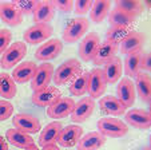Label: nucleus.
<instances>
[{"mask_svg":"<svg viewBox=\"0 0 151 150\" xmlns=\"http://www.w3.org/2000/svg\"><path fill=\"white\" fill-rule=\"evenodd\" d=\"M12 125L15 129L26 134H35L42 129L40 121L31 114H16L12 118Z\"/></svg>","mask_w":151,"mask_h":150,"instance_id":"11","label":"nucleus"},{"mask_svg":"<svg viewBox=\"0 0 151 150\" xmlns=\"http://www.w3.org/2000/svg\"><path fill=\"white\" fill-rule=\"evenodd\" d=\"M82 72H83V70H82L80 62L74 59V58H71V59H67L66 62H63L54 71L52 79H54L56 86H63V85H67V83L74 82Z\"/></svg>","mask_w":151,"mask_h":150,"instance_id":"1","label":"nucleus"},{"mask_svg":"<svg viewBox=\"0 0 151 150\" xmlns=\"http://www.w3.org/2000/svg\"><path fill=\"white\" fill-rule=\"evenodd\" d=\"M52 4H54L55 9H59L63 12H72V9H74L72 0H54Z\"/></svg>","mask_w":151,"mask_h":150,"instance_id":"39","label":"nucleus"},{"mask_svg":"<svg viewBox=\"0 0 151 150\" xmlns=\"http://www.w3.org/2000/svg\"><path fill=\"white\" fill-rule=\"evenodd\" d=\"M0 19L8 26L16 27L23 20V14L14 3L4 1V3H0Z\"/></svg>","mask_w":151,"mask_h":150,"instance_id":"16","label":"nucleus"},{"mask_svg":"<svg viewBox=\"0 0 151 150\" xmlns=\"http://www.w3.org/2000/svg\"><path fill=\"white\" fill-rule=\"evenodd\" d=\"M54 77V67L50 63H43L39 64L36 68L34 78L31 80V88L32 91H39L42 88H46L50 86V82L52 80Z\"/></svg>","mask_w":151,"mask_h":150,"instance_id":"8","label":"nucleus"},{"mask_svg":"<svg viewBox=\"0 0 151 150\" xmlns=\"http://www.w3.org/2000/svg\"><path fill=\"white\" fill-rule=\"evenodd\" d=\"M12 40V34L9 30L3 28L0 30V57L6 52V50L9 47V43Z\"/></svg>","mask_w":151,"mask_h":150,"instance_id":"38","label":"nucleus"},{"mask_svg":"<svg viewBox=\"0 0 151 150\" xmlns=\"http://www.w3.org/2000/svg\"><path fill=\"white\" fill-rule=\"evenodd\" d=\"M145 40H146V38L142 32H138V31H135V30H132V31L123 39V42L120 43V54L128 55V54H131V52L143 50Z\"/></svg>","mask_w":151,"mask_h":150,"instance_id":"17","label":"nucleus"},{"mask_svg":"<svg viewBox=\"0 0 151 150\" xmlns=\"http://www.w3.org/2000/svg\"><path fill=\"white\" fill-rule=\"evenodd\" d=\"M100 46V38L95 32L87 34L79 44V57L83 62H92L98 48Z\"/></svg>","mask_w":151,"mask_h":150,"instance_id":"6","label":"nucleus"},{"mask_svg":"<svg viewBox=\"0 0 151 150\" xmlns=\"http://www.w3.org/2000/svg\"><path fill=\"white\" fill-rule=\"evenodd\" d=\"M140 70H145V71L151 70V57L148 52H143L142 59H140Z\"/></svg>","mask_w":151,"mask_h":150,"instance_id":"40","label":"nucleus"},{"mask_svg":"<svg viewBox=\"0 0 151 150\" xmlns=\"http://www.w3.org/2000/svg\"><path fill=\"white\" fill-rule=\"evenodd\" d=\"M60 98H62V93L59 88L54 87V86H48L46 88L35 91L32 95V103L37 107H50Z\"/></svg>","mask_w":151,"mask_h":150,"instance_id":"10","label":"nucleus"},{"mask_svg":"<svg viewBox=\"0 0 151 150\" xmlns=\"http://www.w3.org/2000/svg\"><path fill=\"white\" fill-rule=\"evenodd\" d=\"M88 79H90V71H83L74 82H71L70 93L75 96L84 95L87 93V88H88Z\"/></svg>","mask_w":151,"mask_h":150,"instance_id":"33","label":"nucleus"},{"mask_svg":"<svg viewBox=\"0 0 151 150\" xmlns=\"http://www.w3.org/2000/svg\"><path fill=\"white\" fill-rule=\"evenodd\" d=\"M109 22L111 24V27H123V28H130V30H132L134 26L137 24L134 17L126 15L124 12H122L118 8L110 9Z\"/></svg>","mask_w":151,"mask_h":150,"instance_id":"29","label":"nucleus"},{"mask_svg":"<svg viewBox=\"0 0 151 150\" xmlns=\"http://www.w3.org/2000/svg\"><path fill=\"white\" fill-rule=\"evenodd\" d=\"M26 150H39V149H37V146H36V145H34V146L28 147V149H26Z\"/></svg>","mask_w":151,"mask_h":150,"instance_id":"43","label":"nucleus"},{"mask_svg":"<svg viewBox=\"0 0 151 150\" xmlns=\"http://www.w3.org/2000/svg\"><path fill=\"white\" fill-rule=\"evenodd\" d=\"M99 107L107 115H112V117H120L124 115L126 113V107L119 99L114 95H107L100 98L99 101Z\"/></svg>","mask_w":151,"mask_h":150,"instance_id":"20","label":"nucleus"},{"mask_svg":"<svg viewBox=\"0 0 151 150\" xmlns=\"http://www.w3.org/2000/svg\"><path fill=\"white\" fill-rule=\"evenodd\" d=\"M17 93V87L12 77L7 72H0V96L12 99Z\"/></svg>","mask_w":151,"mask_h":150,"instance_id":"32","label":"nucleus"},{"mask_svg":"<svg viewBox=\"0 0 151 150\" xmlns=\"http://www.w3.org/2000/svg\"><path fill=\"white\" fill-rule=\"evenodd\" d=\"M0 150H8V145H7V141L0 136Z\"/></svg>","mask_w":151,"mask_h":150,"instance_id":"41","label":"nucleus"},{"mask_svg":"<svg viewBox=\"0 0 151 150\" xmlns=\"http://www.w3.org/2000/svg\"><path fill=\"white\" fill-rule=\"evenodd\" d=\"M107 138L99 133V131H91L87 133L84 137L78 142V150H99L106 143Z\"/></svg>","mask_w":151,"mask_h":150,"instance_id":"25","label":"nucleus"},{"mask_svg":"<svg viewBox=\"0 0 151 150\" xmlns=\"http://www.w3.org/2000/svg\"><path fill=\"white\" fill-rule=\"evenodd\" d=\"M119 50V44H115V43H110V42H104L100 43L99 48H98L95 58L92 59V63L96 66L99 64H104L106 62H109L110 59H112L114 57H116V52Z\"/></svg>","mask_w":151,"mask_h":150,"instance_id":"26","label":"nucleus"},{"mask_svg":"<svg viewBox=\"0 0 151 150\" xmlns=\"http://www.w3.org/2000/svg\"><path fill=\"white\" fill-rule=\"evenodd\" d=\"M122 71L123 63L119 57H114L109 62H106L104 67H103V74H104L107 85H115L122 77Z\"/></svg>","mask_w":151,"mask_h":150,"instance_id":"22","label":"nucleus"},{"mask_svg":"<svg viewBox=\"0 0 151 150\" xmlns=\"http://www.w3.org/2000/svg\"><path fill=\"white\" fill-rule=\"evenodd\" d=\"M63 51V43L59 39H50L44 42L36 51H35V58L40 62L46 63L48 60L56 59Z\"/></svg>","mask_w":151,"mask_h":150,"instance_id":"5","label":"nucleus"},{"mask_svg":"<svg viewBox=\"0 0 151 150\" xmlns=\"http://www.w3.org/2000/svg\"><path fill=\"white\" fill-rule=\"evenodd\" d=\"M132 30L123 28V27H110V28L107 30V32H106V42L119 44V43L123 42V39Z\"/></svg>","mask_w":151,"mask_h":150,"instance_id":"34","label":"nucleus"},{"mask_svg":"<svg viewBox=\"0 0 151 150\" xmlns=\"http://www.w3.org/2000/svg\"><path fill=\"white\" fill-rule=\"evenodd\" d=\"M63 129V125L60 122H51L42 130L39 137V145L42 147L48 146V145H54L58 142V138L60 136V131Z\"/></svg>","mask_w":151,"mask_h":150,"instance_id":"24","label":"nucleus"},{"mask_svg":"<svg viewBox=\"0 0 151 150\" xmlns=\"http://www.w3.org/2000/svg\"><path fill=\"white\" fill-rule=\"evenodd\" d=\"M54 32V28L50 24H34L24 32V42L29 44H39L47 40Z\"/></svg>","mask_w":151,"mask_h":150,"instance_id":"13","label":"nucleus"},{"mask_svg":"<svg viewBox=\"0 0 151 150\" xmlns=\"http://www.w3.org/2000/svg\"><path fill=\"white\" fill-rule=\"evenodd\" d=\"M12 3L20 9V12L23 15H31V14H34L39 1L37 0H15Z\"/></svg>","mask_w":151,"mask_h":150,"instance_id":"35","label":"nucleus"},{"mask_svg":"<svg viewBox=\"0 0 151 150\" xmlns=\"http://www.w3.org/2000/svg\"><path fill=\"white\" fill-rule=\"evenodd\" d=\"M75 106V101L72 98H60L54 105L47 107V115L52 119H62L71 115Z\"/></svg>","mask_w":151,"mask_h":150,"instance_id":"15","label":"nucleus"},{"mask_svg":"<svg viewBox=\"0 0 151 150\" xmlns=\"http://www.w3.org/2000/svg\"><path fill=\"white\" fill-rule=\"evenodd\" d=\"M143 50H139V51L131 52V54L126 55L124 59V74L127 75V78H135L138 75V72H140V59H142L143 55Z\"/></svg>","mask_w":151,"mask_h":150,"instance_id":"28","label":"nucleus"},{"mask_svg":"<svg viewBox=\"0 0 151 150\" xmlns=\"http://www.w3.org/2000/svg\"><path fill=\"white\" fill-rule=\"evenodd\" d=\"M83 129L78 125H68L66 128H63L60 131V136L58 138V143L63 147H72L79 142L82 138Z\"/></svg>","mask_w":151,"mask_h":150,"instance_id":"18","label":"nucleus"},{"mask_svg":"<svg viewBox=\"0 0 151 150\" xmlns=\"http://www.w3.org/2000/svg\"><path fill=\"white\" fill-rule=\"evenodd\" d=\"M36 63L31 62V60H26V62L17 64L12 71V79L15 83H27L31 82L34 78L35 72H36Z\"/></svg>","mask_w":151,"mask_h":150,"instance_id":"19","label":"nucleus"},{"mask_svg":"<svg viewBox=\"0 0 151 150\" xmlns=\"http://www.w3.org/2000/svg\"><path fill=\"white\" fill-rule=\"evenodd\" d=\"M98 131L106 138H120L128 133V126L118 118H100L96 123Z\"/></svg>","mask_w":151,"mask_h":150,"instance_id":"2","label":"nucleus"},{"mask_svg":"<svg viewBox=\"0 0 151 150\" xmlns=\"http://www.w3.org/2000/svg\"><path fill=\"white\" fill-rule=\"evenodd\" d=\"M142 150H151V147H150V146H147V147H145V149H142Z\"/></svg>","mask_w":151,"mask_h":150,"instance_id":"44","label":"nucleus"},{"mask_svg":"<svg viewBox=\"0 0 151 150\" xmlns=\"http://www.w3.org/2000/svg\"><path fill=\"white\" fill-rule=\"evenodd\" d=\"M92 0H76L74 3V12L76 15H80V17H83V15L90 12Z\"/></svg>","mask_w":151,"mask_h":150,"instance_id":"37","label":"nucleus"},{"mask_svg":"<svg viewBox=\"0 0 151 150\" xmlns=\"http://www.w3.org/2000/svg\"><path fill=\"white\" fill-rule=\"evenodd\" d=\"M55 17V7L51 0L39 1L34 11V22L35 24H48Z\"/></svg>","mask_w":151,"mask_h":150,"instance_id":"21","label":"nucleus"},{"mask_svg":"<svg viewBox=\"0 0 151 150\" xmlns=\"http://www.w3.org/2000/svg\"><path fill=\"white\" fill-rule=\"evenodd\" d=\"M94 109H95L94 99L90 98V96H84V98L80 99L79 102L75 103L74 110L71 113V121L74 123H83L92 115Z\"/></svg>","mask_w":151,"mask_h":150,"instance_id":"7","label":"nucleus"},{"mask_svg":"<svg viewBox=\"0 0 151 150\" xmlns=\"http://www.w3.org/2000/svg\"><path fill=\"white\" fill-rule=\"evenodd\" d=\"M110 8H111L110 0H95L92 1L91 9H90V17L94 23L99 24L110 14Z\"/></svg>","mask_w":151,"mask_h":150,"instance_id":"30","label":"nucleus"},{"mask_svg":"<svg viewBox=\"0 0 151 150\" xmlns=\"http://www.w3.org/2000/svg\"><path fill=\"white\" fill-rule=\"evenodd\" d=\"M6 138L8 139L11 145L19 147V149H24V150L35 145L34 138L29 134L22 133L17 129H8L6 133Z\"/></svg>","mask_w":151,"mask_h":150,"instance_id":"27","label":"nucleus"},{"mask_svg":"<svg viewBox=\"0 0 151 150\" xmlns=\"http://www.w3.org/2000/svg\"><path fill=\"white\" fill-rule=\"evenodd\" d=\"M115 8L120 9L126 15L137 19L145 11L143 4L138 0H115Z\"/></svg>","mask_w":151,"mask_h":150,"instance_id":"31","label":"nucleus"},{"mask_svg":"<svg viewBox=\"0 0 151 150\" xmlns=\"http://www.w3.org/2000/svg\"><path fill=\"white\" fill-rule=\"evenodd\" d=\"M42 150H60V147L58 146L56 143H54V145H48V146H44Z\"/></svg>","mask_w":151,"mask_h":150,"instance_id":"42","label":"nucleus"},{"mask_svg":"<svg viewBox=\"0 0 151 150\" xmlns=\"http://www.w3.org/2000/svg\"><path fill=\"white\" fill-rule=\"evenodd\" d=\"M90 28V22L86 17H74L68 22L66 26L64 31H63V40L66 43H75L88 31Z\"/></svg>","mask_w":151,"mask_h":150,"instance_id":"4","label":"nucleus"},{"mask_svg":"<svg viewBox=\"0 0 151 150\" xmlns=\"http://www.w3.org/2000/svg\"><path fill=\"white\" fill-rule=\"evenodd\" d=\"M106 88H107V82H106L103 70L99 67H95L90 71V79H88V91L90 98L95 99L99 98L104 94Z\"/></svg>","mask_w":151,"mask_h":150,"instance_id":"9","label":"nucleus"},{"mask_svg":"<svg viewBox=\"0 0 151 150\" xmlns=\"http://www.w3.org/2000/svg\"><path fill=\"white\" fill-rule=\"evenodd\" d=\"M124 119L130 126L140 130H147L151 126L150 111L143 109H130V111L124 113Z\"/></svg>","mask_w":151,"mask_h":150,"instance_id":"12","label":"nucleus"},{"mask_svg":"<svg viewBox=\"0 0 151 150\" xmlns=\"http://www.w3.org/2000/svg\"><path fill=\"white\" fill-rule=\"evenodd\" d=\"M135 93L139 99L145 103H150L151 101V78L147 72H138L135 77Z\"/></svg>","mask_w":151,"mask_h":150,"instance_id":"23","label":"nucleus"},{"mask_svg":"<svg viewBox=\"0 0 151 150\" xmlns=\"http://www.w3.org/2000/svg\"><path fill=\"white\" fill-rule=\"evenodd\" d=\"M27 55V44L23 42H15L9 44V47L6 50L3 55H1V60H0V66L4 70H9L14 66L19 64L23 58Z\"/></svg>","mask_w":151,"mask_h":150,"instance_id":"3","label":"nucleus"},{"mask_svg":"<svg viewBox=\"0 0 151 150\" xmlns=\"http://www.w3.org/2000/svg\"><path fill=\"white\" fill-rule=\"evenodd\" d=\"M14 114V105L7 99H0V122L11 118Z\"/></svg>","mask_w":151,"mask_h":150,"instance_id":"36","label":"nucleus"},{"mask_svg":"<svg viewBox=\"0 0 151 150\" xmlns=\"http://www.w3.org/2000/svg\"><path fill=\"white\" fill-rule=\"evenodd\" d=\"M135 86L130 78H122L116 86V98L124 105V107H132L135 102Z\"/></svg>","mask_w":151,"mask_h":150,"instance_id":"14","label":"nucleus"}]
</instances>
